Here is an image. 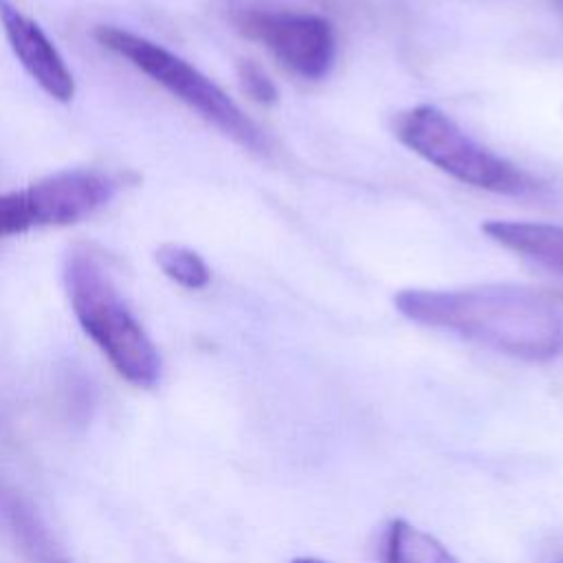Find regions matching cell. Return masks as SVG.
<instances>
[{
  "label": "cell",
  "mask_w": 563,
  "mask_h": 563,
  "mask_svg": "<svg viewBox=\"0 0 563 563\" xmlns=\"http://www.w3.org/2000/svg\"><path fill=\"white\" fill-rule=\"evenodd\" d=\"M409 321L453 332L521 361H550L563 352V314L543 292L519 284L464 288H405L394 295Z\"/></svg>",
  "instance_id": "obj_1"
},
{
  "label": "cell",
  "mask_w": 563,
  "mask_h": 563,
  "mask_svg": "<svg viewBox=\"0 0 563 563\" xmlns=\"http://www.w3.org/2000/svg\"><path fill=\"white\" fill-rule=\"evenodd\" d=\"M64 284L73 314L117 374L136 387H154L161 378L158 350L125 306L103 262L88 249L70 251Z\"/></svg>",
  "instance_id": "obj_2"
},
{
  "label": "cell",
  "mask_w": 563,
  "mask_h": 563,
  "mask_svg": "<svg viewBox=\"0 0 563 563\" xmlns=\"http://www.w3.org/2000/svg\"><path fill=\"white\" fill-rule=\"evenodd\" d=\"M95 40L103 48L128 59L136 70H141L161 88H165L172 97L189 106L238 145L257 154L266 152V136L242 112V108L218 84H213L207 75H202L196 66H191L176 53L147 37L117 26H97Z\"/></svg>",
  "instance_id": "obj_3"
},
{
  "label": "cell",
  "mask_w": 563,
  "mask_h": 563,
  "mask_svg": "<svg viewBox=\"0 0 563 563\" xmlns=\"http://www.w3.org/2000/svg\"><path fill=\"white\" fill-rule=\"evenodd\" d=\"M394 134L413 154L464 185L504 196H526L534 189L528 172L477 143L435 106L422 103L398 112Z\"/></svg>",
  "instance_id": "obj_4"
},
{
  "label": "cell",
  "mask_w": 563,
  "mask_h": 563,
  "mask_svg": "<svg viewBox=\"0 0 563 563\" xmlns=\"http://www.w3.org/2000/svg\"><path fill=\"white\" fill-rule=\"evenodd\" d=\"M249 40L262 44L279 66L301 79H321L336 57V35L328 18L303 11L242 7L233 15Z\"/></svg>",
  "instance_id": "obj_5"
},
{
  "label": "cell",
  "mask_w": 563,
  "mask_h": 563,
  "mask_svg": "<svg viewBox=\"0 0 563 563\" xmlns=\"http://www.w3.org/2000/svg\"><path fill=\"white\" fill-rule=\"evenodd\" d=\"M22 191L33 227H66L108 205L117 180L101 169L75 167L48 174Z\"/></svg>",
  "instance_id": "obj_6"
},
{
  "label": "cell",
  "mask_w": 563,
  "mask_h": 563,
  "mask_svg": "<svg viewBox=\"0 0 563 563\" xmlns=\"http://www.w3.org/2000/svg\"><path fill=\"white\" fill-rule=\"evenodd\" d=\"M0 22L13 55L29 77L55 101H70L75 97V77L42 26L9 0H0Z\"/></svg>",
  "instance_id": "obj_7"
},
{
  "label": "cell",
  "mask_w": 563,
  "mask_h": 563,
  "mask_svg": "<svg viewBox=\"0 0 563 563\" xmlns=\"http://www.w3.org/2000/svg\"><path fill=\"white\" fill-rule=\"evenodd\" d=\"M482 231L499 246L563 277V224L488 220Z\"/></svg>",
  "instance_id": "obj_8"
},
{
  "label": "cell",
  "mask_w": 563,
  "mask_h": 563,
  "mask_svg": "<svg viewBox=\"0 0 563 563\" xmlns=\"http://www.w3.org/2000/svg\"><path fill=\"white\" fill-rule=\"evenodd\" d=\"M383 563H460L435 537L394 519L383 537Z\"/></svg>",
  "instance_id": "obj_9"
},
{
  "label": "cell",
  "mask_w": 563,
  "mask_h": 563,
  "mask_svg": "<svg viewBox=\"0 0 563 563\" xmlns=\"http://www.w3.org/2000/svg\"><path fill=\"white\" fill-rule=\"evenodd\" d=\"M4 510L15 541L31 563H70L26 504L11 497Z\"/></svg>",
  "instance_id": "obj_10"
},
{
  "label": "cell",
  "mask_w": 563,
  "mask_h": 563,
  "mask_svg": "<svg viewBox=\"0 0 563 563\" xmlns=\"http://www.w3.org/2000/svg\"><path fill=\"white\" fill-rule=\"evenodd\" d=\"M158 268L178 286L189 290H200L211 279V268L207 262L191 249L180 244H161L156 249Z\"/></svg>",
  "instance_id": "obj_11"
},
{
  "label": "cell",
  "mask_w": 563,
  "mask_h": 563,
  "mask_svg": "<svg viewBox=\"0 0 563 563\" xmlns=\"http://www.w3.org/2000/svg\"><path fill=\"white\" fill-rule=\"evenodd\" d=\"M33 229L24 191L0 194V238L18 235Z\"/></svg>",
  "instance_id": "obj_12"
},
{
  "label": "cell",
  "mask_w": 563,
  "mask_h": 563,
  "mask_svg": "<svg viewBox=\"0 0 563 563\" xmlns=\"http://www.w3.org/2000/svg\"><path fill=\"white\" fill-rule=\"evenodd\" d=\"M238 75L242 81V88L260 103H275L277 101V86L273 84V79L266 75V70L262 66H257L251 59H242L238 64Z\"/></svg>",
  "instance_id": "obj_13"
},
{
  "label": "cell",
  "mask_w": 563,
  "mask_h": 563,
  "mask_svg": "<svg viewBox=\"0 0 563 563\" xmlns=\"http://www.w3.org/2000/svg\"><path fill=\"white\" fill-rule=\"evenodd\" d=\"M290 563H323V561H319V559H308V556H303V559H292Z\"/></svg>",
  "instance_id": "obj_14"
},
{
  "label": "cell",
  "mask_w": 563,
  "mask_h": 563,
  "mask_svg": "<svg viewBox=\"0 0 563 563\" xmlns=\"http://www.w3.org/2000/svg\"><path fill=\"white\" fill-rule=\"evenodd\" d=\"M556 2H559V4H561V7H563V0H556Z\"/></svg>",
  "instance_id": "obj_15"
}]
</instances>
